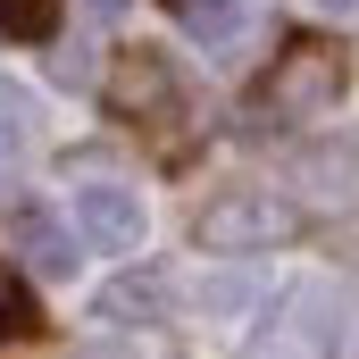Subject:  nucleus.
<instances>
[{"label":"nucleus","mask_w":359,"mask_h":359,"mask_svg":"<svg viewBox=\"0 0 359 359\" xmlns=\"http://www.w3.org/2000/svg\"><path fill=\"white\" fill-rule=\"evenodd\" d=\"M343 84H351L343 42H326V34H292V42L268 59V76L251 84L243 117H251V134H284V126H301V117H326V109L343 100Z\"/></svg>","instance_id":"nucleus-1"},{"label":"nucleus","mask_w":359,"mask_h":359,"mask_svg":"<svg viewBox=\"0 0 359 359\" xmlns=\"http://www.w3.org/2000/svg\"><path fill=\"white\" fill-rule=\"evenodd\" d=\"M351 309H343V292L326 284V276H301V284H284L268 309V326L251 334V351L243 359H343V326Z\"/></svg>","instance_id":"nucleus-2"},{"label":"nucleus","mask_w":359,"mask_h":359,"mask_svg":"<svg viewBox=\"0 0 359 359\" xmlns=\"http://www.w3.org/2000/svg\"><path fill=\"white\" fill-rule=\"evenodd\" d=\"M100 100H109V117H126L134 134H151V142H159V159H184L176 134H168V126L184 117V84H176V67H168V50L126 42V50H117V67L100 76Z\"/></svg>","instance_id":"nucleus-3"},{"label":"nucleus","mask_w":359,"mask_h":359,"mask_svg":"<svg viewBox=\"0 0 359 359\" xmlns=\"http://www.w3.org/2000/svg\"><path fill=\"white\" fill-rule=\"evenodd\" d=\"M301 234V209L284 192H217L201 217H192V243L217 251V259H251V251H284Z\"/></svg>","instance_id":"nucleus-4"},{"label":"nucleus","mask_w":359,"mask_h":359,"mask_svg":"<svg viewBox=\"0 0 359 359\" xmlns=\"http://www.w3.org/2000/svg\"><path fill=\"white\" fill-rule=\"evenodd\" d=\"M76 234H84L92 251H117V259H134L142 243H151V209H142V192L117 176H84L76 184Z\"/></svg>","instance_id":"nucleus-5"},{"label":"nucleus","mask_w":359,"mask_h":359,"mask_svg":"<svg viewBox=\"0 0 359 359\" xmlns=\"http://www.w3.org/2000/svg\"><path fill=\"white\" fill-rule=\"evenodd\" d=\"M0 251H8L25 276H42V284H67L76 259H84V251H76V234H67V217H50V209H8Z\"/></svg>","instance_id":"nucleus-6"},{"label":"nucleus","mask_w":359,"mask_h":359,"mask_svg":"<svg viewBox=\"0 0 359 359\" xmlns=\"http://www.w3.org/2000/svg\"><path fill=\"white\" fill-rule=\"evenodd\" d=\"M92 309H100L109 326H159V318L176 309V276H168V268H126V276L100 284Z\"/></svg>","instance_id":"nucleus-7"},{"label":"nucleus","mask_w":359,"mask_h":359,"mask_svg":"<svg viewBox=\"0 0 359 359\" xmlns=\"http://www.w3.org/2000/svg\"><path fill=\"white\" fill-rule=\"evenodd\" d=\"M292 184L318 201V209H359V142H309L301 151V168H292Z\"/></svg>","instance_id":"nucleus-8"},{"label":"nucleus","mask_w":359,"mask_h":359,"mask_svg":"<svg viewBox=\"0 0 359 359\" xmlns=\"http://www.w3.org/2000/svg\"><path fill=\"white\" fill-rule=\"evenodd\" d=\"M176 8H184V25H192L209 50H226V42L243 34V0H176Z\"/></svg>","instance_id":"nucleus-9"},{"label":"nucleus","mask_w":359,"mask_h":359,"mask_svg":"<svg viewBox=\"0 0 359 359\" xmlns=\"http://www.w3.org/2000/svg\"><path fill=\"white\" fill-rule=\"evenodd\" d=\"M59 25V0H0V34H25V42H42Z\"/></svg>","instance_id":"nucleus-10"},{"label":"nucleus","mask_w":359,"mask_h":359,"mask_svg":"<svg viewBox=\"0 0 359 359\" xmlns=\"http://www.w3.org/2000/svg\"><path fill=\"white\" fill-rule=\"evenodd\" d=\"M34 326H42V318H34V301H25V292L8 284V268H0V334H34Z\"/></svg>","instance_id":"nucleus-11"},{"label":"nucleus","mask_w":359,"mask_h":359,"mask_svg":"<svg viewBox=\"0 0 359 359\" xmlns=\"http://www.w3.org/2000/svg\"><path fill=\"white\" fill-rule=\"evenodd\" d=\"M201 301H209V309H243L251 284H243V276H217V284H201Z\"/></svg>","instance_id":"nucleus-12"},{"label":"nucleus","mask_w":359,"mask_h":359,"mask_svg":"<svg viewBox=\"0 0 359 359\" xmlns=\"http://www.w3.org/2000/svg\"><path fill=\"white\" fill-rule=\"evenodd\" d=\"M76 359H134V351H117V343H92V351H76Z\"/></svg>","instance_id":"nucleus-13"},{"label":"nucleus","mask_w":359,"mask_h":359,"mask_svg":"<svg viewBox=\"0 0 359 359\" xmlns=\"http://www.w3.org/2000/svg\"><path fill=\"white\" fill-rule=\"evenodd\" d=\"M318 8H326V17H351V8H359V0H318Z\"/></svg>","instance_id":"nucleus-14"},{"label":"nucleus","mask_w":359,"mask_h":359,"mask_svg":"<svg viewBox=\"0 0 359 359\" xmlns=\"http://www.w3.org/2000/svg\"><path fill=\"white\" fill-rule=\"evenodd\" d=\"M92 8H117V0H92Z\"/></svg>","instance_id":"nucleus-15"}]
</instances>
